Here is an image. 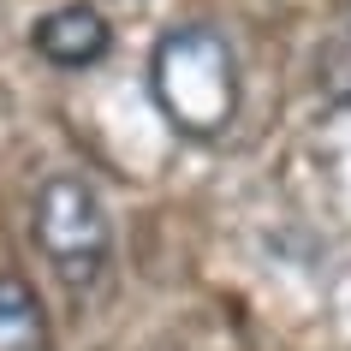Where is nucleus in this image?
I'll list each match as a JSON object with an SVG mask.
<instances>
[{
  "label": "nucleus",
  "mask_w": 351,
  "mask_h": 351,
  "mask_svg": "<svg viewBox=\"0 0 351 351\" xmlns=\"http://www.w3.org/2000/svg\"><path fill=\"white\" fill-rule=\"evenodd\" d=\"M149 95L173 131L185 137H221L239 119V54L221 30L179 24L149 54Z\"/></svg>",
  "instance_id": "f257e3e1"
},
{
  "label": "nucleus",
  "mask_w": 351,
  "mask_h": 351,
  "mask_svg": "<svg viewBox=\"0 0 351 351\" xmlns=\"http://www.w3.org/2000/svg\"><path fill=\"white\" fill-rule=\"evenodd\" d=\"M30 239L66 292H95L113 262V221L84 173H48L30 203Z\"/></svg>",
  "instance_id": "f03ea898"
},
{
  "label": "nucleus",
  "mask_w": 351,
  "mask_h": 351,
  "mask_svg": "<svg viewBox=\"0 0 351 351\" xmlns=\"http://www.w3.org/2000/svg\"><path fill=\"white\" fill-rule=\"evenodd\" d=\"M108 42H113L108 19H101L95 6H84V0L42 12L36 30H30V48H36L48 66H60V72H84V66H95V60L108 54Z\"/></svg>",
  "instance_id": "7ed1b4c3"
},
{
  "label": "nucleus",
  "mask_w": 351,
  "mask_h": 351,
  "mask_svg": "<svg viewBox=\"0 0 351 351\" xmlns=\"http://www.w3.org/2000/svg\"><path fill=\"white\" fill-rule=\"evenodd\" d=\"M0 351H54L48 304L24 274H0Z\"/></svg>",
  "instance_id": "20e7f679"
}]
</instances>
